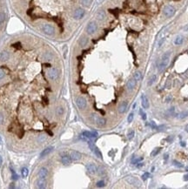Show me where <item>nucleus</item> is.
<instances>
[{"mask_svg": "<svg viewBox=\"0 0 188 189\" xmlns=\"http://www.w3.org/2000/svg\"><path fill=\"white\" fill-rule=\"evenodd\" d=\"M170 55H171V53L167 51V52L164 53V55L162 56L160 63H159V72H164V71L166 70V68L167 67L168 64H169V61H170Z\"/></svg>", "mask_w": 188, "mask_h": 189, "instance_id": "f257e3e1", "label": "nucleus"}, {"mask_svg": "<svg viewBox=\"0 0 188 189\" xmlns=\"http://www.w3.org/2000/svg\"><path fill=\"white\" fill-rule=\"evenodd\" d=\"M90 119L91 120H92L94 124H96L98 126H100V127L105 126V124H106V120H105L103 117L98 115L97 113H92V115H91Z\"/></svg>", "mask_w": 188, "mask_h": 189, "instance_id": "f03ea898", "label": "nucleus"}, {"mask_svg": "<svg viewBox=\"0 0 188 189\" xmlns=\"http://www.w3.org/2000/svg\"><path fill=\"white\" fill-rule=\"evenodd\" d=\"M41 30H42V31L44 34H46V35H48V36H52L54 35V33H55V29H54L53 26L50 24H43L42 27H41Z\"/></svg>", "mask_w": 188, "mask_h": 189, "instance_id": "7ed1b4c3", "label": "nucleus"}, {"mask_svg": "<svg viewBox=\"0 0 188 189\" xmlns=\"http://www.w3.org/2000/svg\"><path fill=\"white\" fill-rule=\"evenodd\" d=\"M88 146H89V147H90V149H91V151H92V152H93L95 155H96L98 158H99V159H103V157H102V153H101V152L99 151V149L98 148V147H96V146L94 145V143L92 141H89L88 142Z\"/></svg>", "mask_w": 188, "mask_h": 189, "instance_id": "20e7f679", "label": "nucleus"}, {"mask_svg": "<svg viewBox=\"0 0 188 189\" xmlns=\"http://www.w3.org/2000/svg\"><path fill=\"white\" fill-rule=\"evenodd\" d=\"M97 29H98V24H97V23L94 22V21H92V22H90L87 24L86 31L88 34L92 35V34H94V33L96 32Z\"/></svg>", "mask_w": 188, "mask_h": 189, "instance_id": "39448f33", "label": "nucleus"}, {"mask_svg": "<svg viewBox=\"0 0 188 189\" xmlns=\"http://www.w3.org/2000/svg\"><path fill=\"white\" fill-rule=\"evenodd\" d=\"M163 12H164L165 16L170 18V17H172L175 14V9L171 5H166L163 10Z\"/></svg>", "mask_w": 188, "mask_h": 189, "instance_id": "423d86ee", "label": "nucleus"}, {"mask_svg": "<svg viewBox=\"0 0 188 189\" xmlns=\"http://www.w3.org/2000/svg\"><path fill=\"white\" fill-rule=\"evenodd\" d=\"M76 105H77V107H78L79 109L85 108V107H86V105H87L86 99L83 97L77 98V99H76Z\"/></svg>", "mask_w": 188, "mask_h": 189, "instance_id": "0eeeda50", "label": "nucleus"}, {"mask_svg": "<svg viewBox=\"0 0 188 189\" xmlns=\"http://www.w3.org/2000/svg\"><path fill=\"white\" fill-rule=\"evenodd\" d=\"M48 76H49V78L52 79V80H56V79L58 78L59 72H58V71L56 69V68H52V69L49 70Z\"/></svg>", "mask_w": 188, "mask_h": 189, "instance_id": "6e6552de", "label": "nucleus"}, {"mask_svg": "<svg viewBox=\"0 0 188 189\" xmlns=\"http://www.w3.org/2000/svg\"><path fill=\"white\" fill-rule=\"evenodd\" d=\"M82 135L86 139H89V140H94V139L97 138L98 136V133L96 132H88V131H85L83 132Z\"/></svg>", "mask_w": 188, "mask_h": 189, "instance_id": "1a4fd4ad", "label": "nucleus"}, {"mask_svg": "<svg viewBox=\"0 0 188 189\" xmlns=\"http://www.w3.org/2000/svg\"><path fill=\"white\" fill-rule=\"evenodd\" d=\"M85 16V11L82 8H77L75 11H74L73 17L75 19H81L83 17Z\"/></svg>", "mask_w": 188, "mask_h": 189, "instance_id": "9d476101", "label": "nucleus"}, {"mask_svg": "<svg viewBox=\"0 0 188 189\" xmlns=\"http://www.w3.org/2000/svg\"><path fill=\"white\" fill-rule=\"evenodd\" d=\"M86 170L88 171L89 173L93 174V173H96L97 172H98V167H97V166L95 165V164L90 163L86 165Z\"/></svg>", "mask_w": 188, "mask_h": 189, "instance_id": "9b49d317", "label": "nucleus"}, {"mask_svg": "<svg viewBox=\"0 0 188 189\" xmlns=\"http://www.w3.org/2000/svg\"><path fill=\"white\" fill-rule=\"evenodd\" d=\"M47 175H48V170H47V168H45V167H42V168H40V170H39V172H38L39 179L46 180Z\"/></svg>", "mask_w": 188, "mask_h": 189, "instance_id": "f8f14e48", "label": "nucleus"}, {"mask_svg": "<svg viewBox=\"0 0 188 189\" xmlns=\"http://www.w3.org/2000/svg\"><path fill=\"white\" fill-rule=\"evenodd\" d=\"M70 157L72 160H79L81 159L82 155L79 152H77V151H72L70 152Z\"/></svg>", "mask_w": 188, "mask_h": 189, "instance_id": "ddd939ff", "label": "nucleus"}, {"mask_svg": "<svg viewBox=\"0 0 188 189\" xmlns=\"http://www.w3.org/2000/svg\"><path fill=\"white\" fill-rule=\"evenodd\" d=\"M141 104H142L143 108H145V109L149 108V106H150L149 100H148L147 97H146L145 94H142V95H141Z\"/></svg>", "mask_w": 188, "mask_h": 189, "instance_id": "4468645a", "label": "nucleus"}, {"mask_svg": "<svg viewBox=\"0 0 188 189\" xmlns=\"http://www.w3.org/2000/svg\"><path fill=\"white\" fill-rule=\"evenodd\" d=\"M53 149H54L53 147H47V148L44 149V150L40 152V158H44L45 156H47L49 153H51V152L53 151Z\"/></svg>", "mask_w": 188, "mask_h": 189, "instance_id": "2eb2a0df", "label": "nucleus"}, {"mask_svg": "<svg viewBox=\"0 0 188 189\" xmlns=\"http://www.w3.org/2000/svg\"><path fill=\"white\" fill-rule=\"evenodd\" d=\"M136 83L137 81L135 80L134 79H131L128 80L127 84H126V87H127V89L129 91H132L133 88H134L135 86H136Z\"/></svg>", "mask_w": 188, "mask_h": 189, "instance_id": "dca6fc26", "label": "nucleus"}, {"mask_svg": "<svg viewBox=\"0 0 188 189\" xmlns=\"http://www.w3.org/2000/svg\"><path fill=\"white\" fill-rule=\"evenodd\" d=\"M127 105H128V103L126 102V101H123V102H122L121 104L119 105V106H118V112H119V113H124V112L126 111Z\"/></svg>", "mask_w": 188, "mask_h": 189, "instance_id": "f3484780", "label": "nucleus"}, {"mask_svg": "<svg viewBox=\"0 0 188 189\" xmlns=\"http://www.w3.org/2000/svg\"><path fill=\"white\" fill-rule=\"evenodd\" d=\"M9 58H10V54L8 51H4L0 53V61H3V62L7 61L8 59H9Z\"/></svg>", "mask_w": 188, "mask_h": 189, "instance_id": "a211bd4d", "label": "nucleus"}, {"mask_svg": "<svg viewBox=\"0 0 188 189\" xmlns=\"http://www.w3.org/2000/svg\"><path fill=\"white\" fill-rule=\"evenodd\" d=\"M127 181L129 182L131 185H134V186H137V187H139V186L141 185L139 180L137 178H135V177H131V178L127 179Z\"/></svg>", "mask_w": 188, "mask_h": 189, "instance_id": "6ab92c4d", "label": "nucleus"}, {"mask_svg": "<svg viewBox=\"0 0 188 189\" xmlns=\"http://www.w3.org/2000/svg\"><path fill=\"white\" fill-rule=\"evenodd\" d=\"M61 161L64 165H69L72 162V159H71L70 155H63L61 157Z\"/></svg>", "mask_w": 188, "mask_h": 189, "instance_id": "aec40b11", "label": "nucleus"}, {"mask_svg": "<svg viewBox=\"0 0 188 189\" xmlns=\"http://www.w3.org/2000/svg\"><path fill=\"white\" fill-rule=\"evenodd\" d=\"M37 187L38 188H45L46 187V182L45 180H42V179H39L37 181Z\"/></svg>", "mask_w": 188, "mask_h": 189, "instance_id": "412c9836", "label": "nucleus"}, {"mask_svg": "<svg viewBox=\"0 0 188 189\" xmlns=\"http://www.w3.org/2000/svg\"><path fill=\"white\" fill-rule=\"evenodd\" d=\"M96 17H97V19H98V20H100V21L104 20L105 18V11H98V12H97V14H96Z\"/></svg>", "mask_w": 188, "mask_h": 189, "instance_id": "4be33fe9", "label": "nucleus"}, {"mask_svg": "<svg viewBox=\"0 0 188 189\" xmlns=\"http://www.w3.org/2000/svg\"><path fill=\"white\" fill-rule=\"evenodd\" d=\"M133 79H134L136 81L141 80V79H142V73H141V72L137 71V72L134 73V75H133Z\"/></svg>", "mask_w": 188, "mask_h": 189, "instance_id": "5701e85b", "label": "nucleus"}, {"mask_svg": "<svg viewBox=\"0 0 188 189\" xmlns=\"http://www.w3.org/2000/svg\"><path fill=\"white\" fill-rule=\"evenodd\" d=\"M87 43H88V39L85 37H82L79 40V45L81 46V47H85L87 44Z\"/></svg>", "mask_w": 188, "mask_h": 189, "instance_id": "b1692460", "label": "nucleus"}, {"mask_svg": "<svg viewBox=\"0 0 188 189\" xmlns=\"http://www.w3.org/2000/svg\"><path fill=\"white\" fill-rule=\"evenodd\" d=\"M156 79H157V76L156 75H151V77H150L149 80L147 81V85H148V86H151V84H152L153 83L155 82Z\"/></svg>", "mask_w": 188, "mask_h": 189, "instance_id": "393cba45", "label": "nucleus"}, {"mask_svg": "<svg viewBox=\"0 0 188 189\" xmlns=\"http://www.w3.org/2000/svg\"><path fill=\"white\" fill-rule=\"evenodd\" d=\"M187 117H188V110L183 111V112H181L179 114V119H186V118Z\"/></svg>", "mask_w": 188, "mask_h": 189, "instance_id": "a878e982", "label": "nucleus"}, {"mask_svg": "<svg viewBox=\"0 0 188 189\" xmlns=\"http://www.w3.org/2000/svg\"><path fill=\"white\" fill-rule=\"evenodd\" d=\"M21 174H22V176L24 177V178H26V177L28 176V174H29V170H28V168H26V167L22 168V170H21Z\"/></svg>", "mask_w": 188, "mask_h": 189, "instance_id": "bb28decb", "label": "nucleus"}, {"mask_svg": "<svg viewBox=\"0 0 188 189\" xmlns=\"http://www.w3.org/2000/svg\"><path fill=\"white\" fill-rule=\"evenodd\" d=\"M183 43V38L181 36H178L177 38L175 39V41H174V44H177V45H179Z\"/></svg>", "mask_w": 188, "mask_h": 189, "instance_id": "cd10ccee", "label": "nucleus"}, {"mask_svg": "<svg viewBox=\"0 0 188 189\" xmlns=\"http://www.w3.org/2000/svg\"><path fill=\"white\" fill-rule=\"evenodd\" d=\"M5 19H6L5 13L3 12V11H1V12H0V24H2L5 21Z\"/></svg>", "mask_w": 188, "mask_h": 189, "instance_id": "c85d7f7f", "label": "nucleus"}, {"mask_svg": "<svg viewBox=\"0 0 188 189\" xmlns=\"http://www.w3.org/2000/svg\"><path fill=\"white\" fill-rule=\"evenodd\" d=\"M161 147H157V148H155L154 150L152 151V152H151V157H154V156H156L157 154L159 153V152H160V150H161Z\"/></svg>", "mask_w": 188, "mask_h": 189, "instance_id": "c756f323", "label": "nucleus"}, {"mask_svg": "<svg viewBox=\"0 0 188 189\" xmlns=\"http://www.w3.org/2000/svg\"><path fill=\"white\" fill-rule=\"evenodd\" d=\"M81 3L84 6L88 7V6L91 4V3H92V0H81Z\"/></svg>", "mask_w": 188, "mask_h": 189, "instance_id": "7c9ffc66", "label": "nucleus"}, {"mask_svg": "<svg viewBox=\"0 0 188 189\" xmlns=\"http://www.w3.org/2000/svg\"><path fill=\"white\" fill-rule=\"evenodd\" d=\"M57 114L58 116H61V115H63V113H64V108H63L62 106H59V107H57Z\"/></svg>", "mask_w": 188, "mask_h": 189, "instance_id": "2f4dec72", "label": "nucleus"}, {"mask_svg": "<svg viewBox=\"0 0 188 189\" xmlns=\"http://www.w3.org/2000/svg\"><path fill=\"white\" fill-rule=\"evenodd\" d=\"M134 131L133 130H130L129 132H128V134H127V137L129 140H132V139H133V137H134Z\"/></svg>", "mask_w": 188, "mask_h": 189, "instance_id": "473e14b6", "label": "nucleus"}, {"mask_svg": "<svg viewBox=\"0 0 188 189\" xmlns=\"http://www.w3.org/2000/svg\"><path fill=\"white\" fill-rule=\"evenodd\" d=\"M45 140H46V136L44 135V134H42V135H40L38 137V141L40 142V143H42V142L45 141Z\"/></svg>", "mask_w": 188, "mask_h": 189, "instance_id": "72a5a7b5", "label": "nucleus"}, {"mask_svg": "<svg viewBox=\"0 0 188 189\" xmlns=\"http://www.w3.org/2000/svg\"><path fill=\"white\" fill-rule=\"evenodd\" d=\"M172 163H173V165L175 166V167H179V168H181V167H183V164H181L180 162H179L178 160H173V161H172Z\"/></svg>", "mask_w": 188, "mask_h": 189, "instance_id": "f704fd0d", "label": "nucleus"}, {"mask_svg": "<svg viewBox=\"0 0 188 189\" xmlns=\"http://www.w3.org/2000/svg\"><path fill=\"white\" fill-rule=\"evenodd\" d=\"M133 117H134V114L132 113V112H131V113L128 115V117H127V121L129 122V123H131L132 121L133 120Z\"/></svg>", "mask_w": 188, "mask_h": 189, "instance_id": "c9c22d12", "label": "nucleus"}, {"mask_svg": "<svg viewBox=\"0 0 188 189\" xmlns=\"http://www.w3.org/2000/svg\"><path fill=\"white\" fill-rule=\"evenodd\" d=\"M139 113H140V115H141V117H142V119H144V120H146V112H145L144 111L142 110V109H140V110H139Z\"/></svg>", "mask_w": 188, "mask_h": 189, "instance_id": "e433bc0d", "label": "nucleus"}, {"mask_svg": "<svg viewBox=\"0 0 188 189\" xmlns=\"http://www.w3.org/2000/svg\"><path fill=\"white\" fill-rule=\"evenodd\" d=\"M105 186V181L104 180H99L97 182V187H103Z\"/></svg>", "mask_w": 188, "mask_h": 189, "instance_id": "4c0bfd02", "label": "nucleus"}, {"mask_svg": "<svg viewBox=\"0 0 188 189\" xmlns=\"http://www.w3.org/2000/svg\"><path fill=\"white\" fill-rule=\"evenodd\" d=\"M150 177V173H145L144 174L142 175V180H146L148 178Z\"/></svg>", "mask_w": 188, "mask_h": 189, "instance_id": "58836bf2", "label": "nucleus"}, {"mask_svg": "<svg viewBox=\"0 0 188 189\" xmlns=\"http://www.w3.org/2000/svg\"><path fill=\"white\" fill-rule=\"evenodd\" d=\"M11 173H12V179L14 180H17L18 178H19V176H18L17 174H16V173L14 172V170H11Z\"/></svg>", "mask_w": 188, "mask_h": 189, "instance_id": "ea45409f", "label": "nucleus"}, {"mask_svg": "<svg viewBox=\"0 0 188 189\" xmlns=\"http://www.w3.org/2000/svg\"><path fill=\"white\" fill-rule=\"evenodd\" d=\"M141 160H143V158H139V159H137V160H132V164H137L138 163L139 161H141Z\"/></svg>", "mask_w": 188, "mask_h": 189, "instance_id": "a19ab883", "label": "nucleus"}, {"mask_svg": "<svg viewBox=\"0 0 188 189\" xmlns=\"http://www.w3.org/2000/svg\"><path fill=\"white\" fill-rule=\"evenodd\" d=\"M98 174L99 175H102L103 173H105V170H104L102 167H99V168L98 169Z\"/></svg>", "mask_w": 188, "mask_h": 189, "instance_id": "79ce46f5", "label": "nucleus"}, {"mask_svg": "<svg viewBox=\"0 0 188 189\" xmlns=\"http://www.w3.org/2000/svg\"><path fill=\"white\" fill-rule=\"evenodd\" d=\"M150 126H151L152 128H154V129H156V128H158V126H157V125L155 124V122H153V121H151L150 122V124H149Z\"/></svg>", "mask_w": 188, "mask_h": 189, "instance_id": "37998d69", "label": "nucleus"}, {"mask_svg": "<svg viewBox=\"0 0 188 189\" xmlns=\"http://www.w3.org/2000/svg\"><path fill=\"white\" fill-rule=\"evenodd\" d=\"M4 77V72L2 70H0V79H2Z\"/></svg>", "mask_w": 188, "mask_h": 189, "instance_id": "c03bdc74", "label": "nucleus"}, {"mask_svg": "<svg viewBox=\"0 0 188 189\" xmlns=\"http://www.w3.org/2000/svg\"><path fill=\"white\" fill-rule=\"evenodd\" d=\"M3 122H4V116L0 113V125H2Z\"/></svg>", "mask_w": 188, "mask_h": 189, "instance_id": "a18cd8bd", "label": "nucleus"}, {"mask_svg": "<svg viewBox=\"0 0 188 189\" xmlns=\"http://www.w3.org/2000/svg\"><path fill=\"white\" fill-rule=\"evenodd\" d=\"M171 99V96H169V97H166V102H170V100Z\"/></svg>", "mask_w": 188, "mask_h": 189, "instance_id": "49530a36", "label": "nucleus"}, {"mask_svg": "<svg viewBox=\"0 0 188 189\" xmlns=\"http://www.w3.org/2000/svg\"><path fill=\"white\" fill-rule=\"evenodd\" d=\"M184 180L185 181H188V173L184 176Z\"/></svg>", "mask_w": 188, "mask_h": 189, "instance_id": "de8ad7c7", "label": "nucleus"}, {"mask_svg": "<svg viewBox=\"0 0 188 189\" xmlns=\"http://www.w3.org/2000/svg\"><path fill=\"white\" fill-rule=\"evenodd\" d=\"M180 146H181V147H186V142H185V141H181L180 142Z\"/></svg>", "mask_w": 188, "mask_h": 189, "instance_id": "09e8293b", "label": "nucleus"}, {"mask_svg": "<svg viewBox=\"0 0 188 189\" xmlns=\"http://www.w3.org/2000/svg\"><path fill=\"white\" fill-rule=\"evenodd\" d=\"M168 156H169V155H168V153H165V155H164V159H165V160H167Z\"/></svg>", "mask_w": 188, "mask_h": 189, "instance_id": "8fccbe9b", "label": "nucleus"}, {"mask_svg": "<svg viewBox=\"0 0 188 189\" xmlns=\"http://www.w3.org/2000/svg\"><path fill=\"white\" fill-rule=\"evenodd\" d=\"M2 163H3V158H2V156L0 155V167H1V165H2Z\"/></svg>", "mask_w": 188, "mask_h": 189, "instance_id": "3c124183", "label": "nucleus"}, {"mask_svg": "<svg viewBox=\"0 0 188 189\" xmlns=\"http://www.w3.org/2000/svg\"><path fill=\"white\" fill-rule=\"evenodd\" d=\"M3 144V140L2 138H1V136H0V145H2Z\"/></svg>", "mask_w": 188, "mask_h": 189, "instance_id": "603ef678", "label": "nucleus"}, {"mask_svg": "<svg viewBox=\"0 0 188 189\" xmlns=\"http://www.w3.org/2000/svg\"><path fill=\"white\" fill-rule=\"evenodd\" d=\"M186 132H188V125H186Z\"/></svg>", "mask_w": 188, "mask_h": 189, "instance_id": "864d4df0", "label": "nucleus"}, {"mask_svg": "<svg viewBox=\"0 0 188 189\" xmlns=\"http://www.w3.org/2000/svg\"><path fill=\"white\" fill-rule=\"evenodd\" d=\"M13 185H14V184H11V186H10V188H14L15 187Z\"/></svg>", "mask_w": 188, "mask_h": 189, "instance_id": "5fc2aeb1", "label": "nucleus"}, {"mask_svg": "<svg viewBox=\"0 0 188 189\" xmlns=\"http://www.w3.org/2000/svg\"><path fill=\"white\" fill-rule=\"evenodd\" d=\"M186 170H187V171H188V167H186Z\"/></svg>", "mask_w": 188, "mask_h": 189, "instance_id": "6e6d98bb", "label": "nucleus"}]
</instances>
